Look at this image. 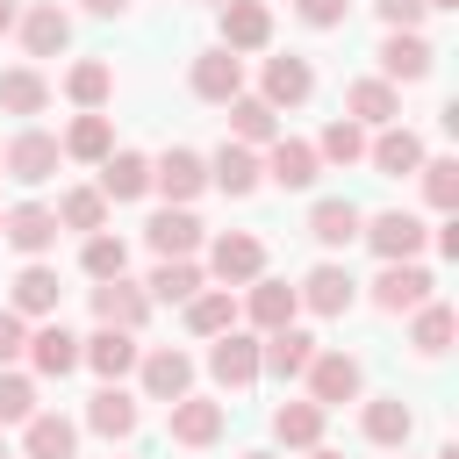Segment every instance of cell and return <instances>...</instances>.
Listing matches in <instances>:
<instances>
[{"label":"cell","mask_w":459,"mask_h":459,"mask_svg":"<svg viewBox=\"0 0 459 459\" xmlns=\"http://www.w3.org/2000/svg\"><path fill=\"white\" fill-rule=\"evenodd\" d=\"M301 380H308V402H316V409H337V402H359V387H366V366H359L351 351H316Z\"/></svg>","instance_id":"1"},{"label":"cell","mask_w":459,"mask_h":459,"mask_svg":"<svg viewBox=\"0 0 459 459\" xmlns=\"http://www.w3.org/2000/svg\"><path fill=\"white\" fill-rule=\"evenodd\" d=\"M57 158H65V151H57L50 129H22V136L0 151V172L22 179V186H43V179H57Z\"/></svg>","instance_id":"2"},{"label":"cell","mask_w":459,"mask_h":459,"mask_svg":"<svg viewBox=\"0 0 459 459\" xmlns=\"http://www.w3.org/2000/svg\"><path fill=\"white\" fill-rule=\"evenodd\" d=\"M208 273H215L222 287H251V280L265 273V244H258L251 230H222V237L208 244Z\"/></svg>","instance_id":"3"},{"label":"cell","mask_w":459,"mask_h":459,"mask_svg":"<svg viewBox=\"0 0 459 459\" xmlns=\"http://www.w3.org/2000/svg\"><path fill=\"white\" fill-rule=\"evenodd\" d=\"M430 65H437V50L416 29H387L380 36V79L387 86H416V79H430Z\"/></svg>","instance_id":"4"},{"label":"cell","mask_w":459,"mask_h":459,"mask_svg":"<svg viewBox=\"0 0 459 459\" xmlns=\"http://www.w3.org/2000/svg\"><path fill=\"white\" fill-rule=\"evenodd\" d=\"M359 237L380 251V265H402V258H416V251H423V237H430V230H423L409 208H387V215H366V230H359Z\"/></svg>","instance_id":"5"},{"label":"cell","mask_w":459,"mask_h":459,"mask_svg":"<svg viewBox=\"0 0 459 459\" xmlns=\"http://www.w3.org/2000/svg\"><path fill=\"white\" fill-rule=\"evenodd\" d=\"M430 273L416 265V258H402V265H380L373 273V308H387V316H409V308H423L430 301Z\"/></svg>","instance_id":"6"},{"label":"cell","mask_w":459,"mask_h":459,"mask_svg":"<svg viewBox=\"0 0 459 459\" xmlns=\"http://www.w3.org/2000/svg\"><path fill=\"white\" fill-rule=\"evenodd\" d=\"M136 359H143V351H136V330H108V323H100L93 337H79V366H93V373L115 380V387H122V373H136Z\"/></svg>","instance_id":"7"},{"label":"cell","mask_w":459,"mask_h":459,"mask_svg":"<svg viewBox=\"0 0 459 459\" xmlns=\"http://www.w3.org/2000/svg\"><path fill=\"white\" fill-rule=\"evenodd\" d=\"M136 373H143V394L151 402H179V394H194V359L186 351H172V344H158V351H143L136 359Z\"/></svg>","instance_id":"8"},{"label":"cell","mask_w":459,"mask_h":459,"mask_svg":"<svg viewBox=\"0 0 459 459\" xmlns=\"http://www.w3.org/2000/svg\"><path fill=\"white\" fill-rule=\"evenodd\" d=\"M308 93H316V72H308V57H294V50H287V57H265L258 100H265L273 115H280V108H301Z\"/></svg>","instance_id":"9"},{"label":"cell","mask_w":459,"mask_h":459,"mask_svg":"<svg viewBox=\"0 0 459 459\" xmlns=\"http://www.w3.org/2000/svg\"><path fill=\"white\" fill-rule=\"evenodd\" d=\"M0 237H7L22 258H43V251L57 244V215H50L43 201H14V208L0 215Z\"/></svg>","instance_id":"10"},{"label":"cell","mask_w":459,"mask_h":459,"mask_svg":"<svg viewBox=\"0 0 459 459\" xmlns=\"http://www.w3.org/2000/svg\"><path fill=\"white\" fill-rule=\"evenodd\" d=\"M273 43V7L265 0H222V50L244 57V50H265Z\"/></svg>","instance_id":"11"},{"label":"cell","mask_w":459,"mask_h":459,"mask_svg":"<svg viewBox=\"0 0 459 459\" xmlns=\"http://www.w3.org/2000/svg\"><path fill=\"white\" fill-rule=\"evenodd\" d=\"M14 29H22V50H29V57H57V50L72 43V14H65L57 0L22 7V22H14Z\"/></svg>","instance_id":"12"},{"label":"cell","mask_w":459,"mask_h":459,"mask_svg":"<svg viewBox=\"0 0 459 459\" xmlns=\"http://www.w3.org/2000/svg\"><path fill=\"white\" fill-rule=\"evenodd\" d=\"M258 165H265L273 186L301 194V186H316V165H323V158H316V143H301V136H273V151H265Z\"/></svg>","instance_id":"13"},{"label":"cell","mask_w":459,"mask_h":459,"mask_svg":"<svg viewBox=\"0 0 459 459\" xmlns=\"http://www.w3.org/2000/svg\"><path fill=\"white\" fill-rule=\"evenodd\" d=\"M151 186L165 194V208H186V201L208 186V158H194V151H165V158L151 165Z\"/></svg>","instance_id":"14"},{"label":"cell","mask_w":459,"mask_h":459,"mask_svg":"<svg viewBox=\"0 0 459 459\" xmlns=\"http://www.w3.org/2000/svg\"><path fill=\"white\" fill-rule=\"evenodd\" d=\"M316 351H323V344H316L308 330H294V323H287V330H273V337L258 344V373H273V380H301Z\"/></svg>","instance_id":"15"},{"label":"cell","mask_w":459,"mask_h":459,"mask_svg":"<svg viewBox=\"0 0 459 459\" xmlns=\"http://www.w3.org/2000/svg\"><path fill=\"white\" fill-rule=\"evenodd\" d=\"M208 373H215L222 387H251V380H258V337H251V330H222V337L208 344Z\"/></svg>","instance_id":"16"},{"label":"cell","mask_w":459,"mask_h":459,"mask_svg":"<svg viewBox=\"0 0 459 459\" xmlns=\"http://www.w3.org/2000/svg\"><path fill=\"white\" fill-rule=\"evenodd\" d=\"M215 437H222V402H208V394H179V402H172V445L208 452Z\"/></svg>","instance_id":"17"},{"label":"cell","mask_w":459,"mask_h":459,"mask_svg":"<svg viewBox=\"0 0 459 459\" xmlns=\"http://www.w3.org/2000/svg\"><path fill=\"white\" fill-rule=\"evenodd\" d=\"M194 93H201V100H215V108H230V100L244 93V57H230L222 43H215V50H201V57H194Z\"/></svg>","instance_id":"18"},{"label":"cell","mask_w":459,"mask_h":459,"mask_svg":"<svg viewBox=\"0 0 459 459\" xmlns=\"http://www.w3.org/2000/svg\"><path fill=\"white\" fill-rule=\"evenodd\" d=\"M93 316H100L108 330H143L151 294H143L136 280H100V287H93Z\"/></svg>","instance_id":"19"},{"label":"cell","mask_w":459,"mask_h":459,"mask_svg":"<svg viewBox=\"0 0 459 459\" xmlns=\"http://www.w3.org/2000/svg\"><path fill=\"white\" fill-rule=\"evenodd\" d=\"M344 115H351L359 129H387V122L402 115V93H394L387 79H351V86H344Z\"/></svg>","instance_id":"20"},{"label":"cell","mask_w":459,"mask_h":459,"mask_svg":"<svg viewBox=\"0 0 459 459\" xmlns=\"http://www.w3.org/2000/svg\"><path fill=\"white\" fill-rule=\"evenodd\" d=\"M366 158H373V172H380V179H402V172H416V165H423V136H416V129H402V122H387V129L366 143Z\"/></svg>","instance_id":"21"},{"label":"cell","mask_w":459,"mask_h":459,"mask_svg":"<svg viewBox=\"0 0 459 459\" xmlns=\"http://www.w3.org/2000/svg\"><path fill=\"white\" fill-rule=\"evenodd\" d=\"M258 179H265V165H258V151H251V143H222V151L208 158V186H222L230 201H244Z\"/></svg>","instance_id":"22"},{"label":"cell","mask_w":459,"mask_h":459,"mask_svg":"<svg viewBox=\"0 0 459 459\" xmlns=\"http://www.w3.org/2000/svg\"><path fill=\"white\" fill-rule=\"evenodd\" d=\"M93 194H100V201H136V194H151V158H143V151H108Z\"/></svg>","instance_id":"23"},{"label":"cell","mask_w":459,"mask_h":459,"mask_svg":"<svg viewBox=\"0 0 459 459\" xmlns=\"http://www.w3.org/2000/svg\"><path fill=\"white\" fill-rule=\"evenodd\" d=\"M143 237H151L158 258H194V251H201V222H194V208H158V215L143 222Z\"/></svg>","instance_id":"24"},{"label":"cell","mask_w":459,"mask_h":459,"mask_svg":"<svg viewBox=\"0 0 459 459\" xmlns=\"http://www.w3.org/2000/svg\"><path fill=\"white\" fill-rule=\"evenodd\" d=\"M294 294H301V308H316V316H344V308L359 301V280H351L344 265H316Z\"/></svg>","instance_id":"25"},{"label":"cell","mask_w":459,"mask_h":459,"mask_svg":"<svg viewBox=\"0 0 459 459\" xmlns=\"http://www.w3.org/2000/svg\"><path fill=\"white\" fill-rule=\"evenodd\" d=\"M294 308H301V294H294L287 280H265V273H258V280H251V294H244V316H251L265 337H273V330H287V323H294Z\"/></svg>","instance_id":"26"},{"label":"cell","mask_w":459,"mask_h":459,"mask_svg":"<svg viewBox=\"0 0 459 459\" xmlns=\"http://www.w3.org/2000/svg\"><path fill=\"white\" fill-rule=\"evenodd\" d=\"M359 230H366V208H351L344 194H330V201L308 208V237L330 244V251H337V244H359Z\"/></svg>","instance_id":"27"},{"label":"cell","mask_w":459,"mask_h":459,"mask_svg":"<svg viewBox=\"0 0 459 459\" xmlns=\"http://www.w3.org/2000/svg\"><path fill=\"white\" fill-rule=\"evenodd\" d=\"M36 373H50V380H65L72 366H79V337L65 330V323H43V330H29V351H22Z\"/></svg>","instance_id":"28"},{"label":"cell","mask_w":459,"mask_h":459,"mask_svg":"<svg viewBox=\"0 0 459 459\" xmlns=\"http://www.w3.org/2000/svg\"><path fill=\"white\" fill-rule=\"evenodd\" d=\"M22 452H29V459H72V452H79V430H72L57 409H36V416L22 423Z\"/></svg>","instance_id":"29"},{"label":"cell","mask_w":459,"mask_h":459,"mask_svg":"<svg viewBox=\"0 0 459 459\" xmlns=\"http://www.w3.org/2000/svg\"><path fill=\"white\" fill-rule=\"evenodd\" d=\"M323 416H330V409H316V402H280V409H273V437H280L287 452H308V445H323Z\"/></svg>","instance_id":"30"},{"label":"cell","mask_w":459,"mask_h":459,"mask_svg":"<svg viewBox=\"0 0 459 459\" xmlns=\"http://www.w3.org/2000/svg\"><path fill=\"white\" fill-rule=\"evenodd\" d=\"M409 430H416V409H409L402 394H373V402H366V437H373V445L394 452V445H409Z\"/></svg>","instance_id":"31"},{"label":"cell","mask_w":459,"mask_h":459,"mask_svg":"<svg viewBox=\"0 0 459 459\" xmlns=\"http://www.w3.org/2000/svg\"><path fill=\"white\" fill-rule=\"evenodd\" d=\"M273 136H280V115H273L258 93H237V100H230V143H251V151H258V143H273Z\"/></svg>","instance_id":"32"},{"label":"cell","mask_w":459,"mask_h":459,"mask_svg":"<svg viewBox=\"0 0 459 459\" xmlns=\"http://www.w3.org/2000/svg\"><path fill=\"white\" fill-rule=\"evenodd\" d=\"M57 294H65V287H57V273H50L43 258H29V265L14 273V316H50Z\"/></svg>","instance_id":"33"},{"label":"cell","mask_w":459,"mask_h":459,"mask_svg":"<svg viewBox=\"0 0 459 459\" xmlns=\"http://www.w3.org/2000/svg\"><path fill=\"white\" fill-rule=\"evenodd\" d=\"M186 330H194V337H222V330H237V294H230V287H201V294L186 301Z\"/></svg>","instance_id":"34"},{"label":"cell","mask_w":459,"mask_h":459,"mask_svg":"<svg viewBox=\"0 0 459 459\" xmlns=\"http://www.w3.org/2000/svg\"><path fill=\"white\" fill-rule=\"evenodd\" d=\"M0 108H7V115H43V108H50V79H43L36 65L0 72Z\"/></svg>","instance_id":"35"},{"label":"cell","mask_w":459,"mask_h":459,"mask_svg":"<svg viewBox=\"0 0 459 459\" xmlns=\"http://www.w3.org/2000/svg\"><path fill=\"white\" fill-rule=\"evenodd\" d=\"M65 93H72V108H79V115H100V100L115 93V72H108L100 57H79V65L65 72Z\"/></svg>","instance_id":"36"},{"label":"cell","mask_w":459,"mask_h":459,"mask_svg":"<svg viewBox=\"0 0 459 459\" xmlns=\"http://www.w3.org/2000/svg\"><path fill=\"white\" fill-rule=\"evenodd\" d=\"M65 158H79V165H100L108 151H115V122L108 115H79L72 129H65V143H57Z\"/></svg>","instance_id":"37"},{"label":"cell","mask_w":459,"mask_h":459,"mask_svg":"<svg viewBox=\"0 0 459 459\" xmlns=\"http://www.w3.org/2000/svg\"><path fill=\"white\" fill-rule=\"evenodd\" d=\"M86 423H93L100 437H129V430H136V402H129V394H122L115 380H108V387H100V394L86 402Z\"/></svg>","instance_id":"38"},{"label":"cell","mask_w":459,"mask_h":459,"mask_svg":"<svg viewBox=\"0 0 459 459\" xmlns=\"http://www.w3.org/2000/svg\"><path fill=\"white\" fill-rule=\"evenodd\" d=\"M79 265H86V280L100 287V280H122L129 273V244L122 237H108V230H93L86 237V251H79Z\"/></svg>","instance_id":"39"},{"label":"cell","mask_w":459,"mask_h":459,"mask_svg":"<svg viewBox=\"0 0 459 459\" xmlns=\"http://www.w3.org/2000/svg\"><path fill=\"white\" fill-rule=\"evenodd\" d=\"M143 294H151V301H194V294H201V265H194V258H158V273H151Z\"/></svg>","instance_id":"40"},{"label":"cell","mask_w":459,"mask_h":459,"mask_svg":"<svg viewBox=\"0 0 459 459\" xmlns=\"http://www.w3.org/2000/svg\"><path fill=\"white\" fill-rule=\"evenodd\" d=\"M409 316H416V323H409V344H416L423 359H437V351L452 344V330H459L445 301H423V308H409Z\"/></svg>","instance_id":"41"},{"label":"cell","mask_w":459,"mask_h":459,"mask_svg":"<svg viewBox=\"0 0 459 459\" xmlns=\"http://www.w3.org/2000/svg\"><path fill=\"white\" fill-rule=\"evenodd\" d=\"M50 215H57V230H86V237H93V230L108 222V201H100L93 186H72V194H65Z\"/></svg>","instance_id":"42"},{"label":"cell","mask_w":459,"mask_h":459,"mask_svg":"<svg viewBox=\"0 0 459 459\" xmlns=\"http://www.w3.org/2000/svg\"><path fill=\"white\" fill-rule=\"evenodd\" d=\"M316 158H330V165H359V158H366V129H359L351 115H337V122L323 129V143H316Z\"/></svg>","instance_id":"43"},{"label":"cell","mask_w":459,"mask_h":459,"mask_svg":"<svg viewBox=\"0 0 459 459\" xmlns=\"http://www.w3.org/2000/svg\"><path fill=\"white\" fill-rule=\"evenodd\" d=\"M416 172H423V201H430L437 215H452V208H459V165H452V158H423Z\"/></svg>","instance_id":"44"},{"label":"cell","mask_w":459,"mask_h":459,"mask_svg":"<svg viewBox=\"0 0 459 459\" xmlns=\"http://www.w3.org/2000/svg\"><path fill=\"white\" fill-rule=\"evenodd\" d=\"M36 416V380L0 366V423H29Z\"/></svg>","instance_id":"45"},{"label":"cell","mask_w":459,"mask_h":459,"mask_svg":"<svg viewBox=\"0 0 459 459\" xmlns=\"http://www.w3.org/2000/svg\"><path fill=\"white\" fill-rule=\"evenodd\" d=\"M22 351H29V323H22L14 308H0V366H14Z\"/></svg>","instance_id":"46"},{"label":"cell","mask_w":459,"mask_h":459,"mask_svg":"<svg viewBox=\"0 0 459 459\" xmlns=\"http://www.w3.org/2000/svg\"><path fill=\"white\" fill-rule=\"evenodd\" d=\"M373 14H380L387 29H416V22L430 14V7H423V0H373Z\"/></svg>","instance_id":"47"},{"label":"cell","mask_w":459,"mask_h":459,"mask_svg":"<svg viewBox=\"0 0 459 459\" xmlns=\"http://www.w3.org/2000/svg\"><path fill=\"white\" fill-rule=\"evenodd\" d=\"M294 7H301V22H308V29H337L351 0H294Z\"/></svg>","instance_id":"48"},{"label":"cell","mask_w":459,"mask_h":459,"mask_svg":"<svg viewBox=\"0 0 459 459\" xmlns=\"http://www.w3.org/2000/svg\"><path fill=\"white\" fill-rule=\"evenodd\" d=\"M79 7H86V14H122L129 0H79Z\"/></svg>","instance_id":"49"},{"label":"cell","mask_w":459,"mask_h":459,"mask_svg":"<svg viewBox=\"0 0 459 459\" xmlns=\"http://www.w3.org/2000/svg\"><path fill=\"white\" fill-rule=\"evenodd\" d=\"M14 22H22V0H0V36H7Z\"/></svg>","instance_id":"50"},{"label":"cell","mask_w":459,"mask_h":459,"mask_svg":"<svg viewBox=\"0 0 459 459\" xmlns=\"http://www.w3.org/2000/svg\"><path fill=\"white\" fill-rule=\"evenodd\" d=\"M301 459H344V452H330V445H308V452H301Z\"/></svg>","instance_id":"51"},{"label":"cell","mask_w":459,"mask_h":459,"mask_svg":"<svg viewBox=\"0 0 459 459\" xmlns=\"http://www.w3.org/2000/svg\"><path fill=\"white\" fill-rule=\"evenodd\" d=\"M437 459H459V445H437Z\"/></svg>","instance_id":"52"},{"label":"cell","mask_w":459,"mask_h":459,"mask_svg":"<svg viewBox=\"0 0 459 459\" xmlns=\"http://www.w3.org/2000/svg\"><path fill=\"white\" fill-rule=\"evenodd\" d=\"M423 7H459V0H423Z\"/></svg>","instance_id":"53"},{"label":"cell","mask_w":459,"mask_h":459,"mask_svg":"<svg viewBox=\"0 0 459 459\" xmlns=\"http://www.w3.org/2000/svg\"><path fill=\"white\" fill-rule=\"evenodd\" d=\"M244 459H273V452H244Z\"/></svg>","instance_id":"54"},{"label":"cell","mask_w":459,"mask_h":459,"mask_svg":"<svg viewBox=\"0 0 459 459\" xmlns=\"http://www.w3.org/2000/svg\"><path fill=\"white\" fill-rule=\"evenodd\" d=\"M0 459H7V437H0Z\"/></svg>","instance_id":"55"},{"label":"cell","mask_w":459,"mask_h":459,"mask_svg":"<svg viewBox=\"0 0 459 459\" xmlns=\"http://www.w3.org/2000/svg\"><path fill=\"white\" fill-rule=\"evenodd\" d=\"M208 7H222V0H208Z\"/></svg>","instance_id":"56"},{"label":"cell","mask_w":459,"mask_h":459,"mask_svg":"<svg viewBox=\"0 0 459 459\" xmlns=\"http://www.w3.org/2000/svg\"><path fill=\"white\" fill-rule=\"evenodd\" d=\"M0 215H7V208H0Z\"/></svg>","instance_id":"57"}]
</instances>
